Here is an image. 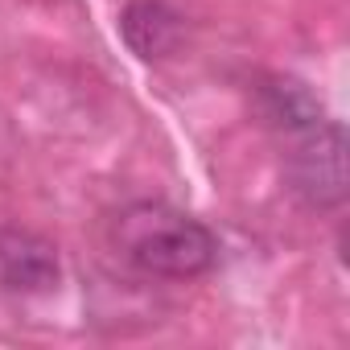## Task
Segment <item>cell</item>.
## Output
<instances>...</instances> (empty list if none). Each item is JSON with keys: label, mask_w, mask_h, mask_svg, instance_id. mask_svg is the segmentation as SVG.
<instances>
[{"label": "cell", "mask_w": 350, "mask_h": 350, "mask_svg": "<svg viewBox=\"0 0 350 350\" xmlns=\"http://www.w3.org/2000/svg\"><path fill=\"white\" fill-rule=\"evenodd\" d=\"M264 103H268L272 124H280V128L293 132V136L325 120V111H321V103L313 99V91H309L305 83H297V79H272V83L264 87Z\"/></svg>", "instance_id": "5b68a950"}, {"label": "cell", "mask_w": 350, "mask_h": 350, "mask_svg": "<svg viewBox=\"0 0 350 350\" xmlns=\"http://www.w3.org/2000/svg\"><path fill=\"white\" fill-rule=\"evenodd\" d=\"M293 190L305 198V206L329 211L346 198V132L338 120H321L305 132H297V148L288 161Z\"/></svg>", "instance_id": "7a4b0ae2"}, {"label": "cell", "mask_w": 350, "mask_h": 350, "mask_svg": "<svg viewBox=\"0 0 350 350\" xmlns=\"http://www.w3.org/2000/svg\"><path fill=\"white\" fill-rule=\"evenodd\" d=\"M116 252L144 276L194 280L219 260V239L206 223L165 202H136L111 223Z\"/></svg>", "instance_id": "6da1fadb"}, {"label": "cell", "mask_w": 350, "mask_h": 350, "mask_svg": "<svg viewBox=\"0 0 350 350\" xmlns=\"http://www.w3.org/2000/svg\"><path fill=\"white\" fill-rule=\"evenodd\" d=\"M0 284L9 293H50L58 284L54 243L29 231H0Z\"/></svg>", "instance_id": "3957f363"}, {"label": "cell", "mask_w": 350, "mask_h": 350, "mask_svg": "<svg viewBox=\"0 0 350 350\" xmlns=\"http://www.w3.org/2000/svg\"><path fill=\"white\" fill-rule=\"evenodd\" d=\"M120 29H124V42L140 54V58H161L173 50L182 33V17L173 13L161 0H132L120 17Z\"/></svg>", "instance_id": "277c9868"}]
</instances>
